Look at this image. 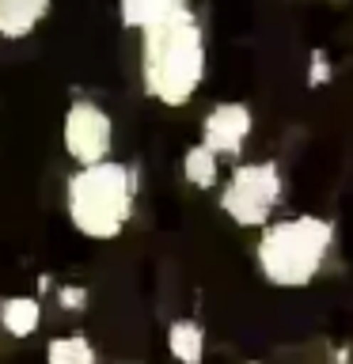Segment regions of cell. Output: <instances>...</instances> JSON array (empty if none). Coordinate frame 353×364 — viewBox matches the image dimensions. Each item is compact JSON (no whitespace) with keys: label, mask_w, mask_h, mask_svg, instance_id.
Wrapping results in <instances>:
<instances>
[{"label":"cell","mask_w":353,"mask_h":364,"mask_svg":"<svg viewBox=\"0 0 353 364\" xmlns=\"http://www.w3.org/2000/svg\"><path fill=\"white\" fill-rule=\"evenodd\" d=\"M205 31L190 8L141 31V84L159 107H186L205 80Z\"/></svg>","instance_id":"1"},{"label":"cell","mask_w":353,"mask_h":364,"mask_svg":"<svg viewBox=\"0 0 353 364\" xmlns=\"http://www.w3.org/2000/svg\"><path fill=\"white\" fill-rule=\"evenodd\" d=\"M338 228L327 216L315 213H296L281 216L262 228L255 243V262L258 273L273 289H304L323 273L330 250H334Z\"/></svg>","instance_id":"2"},{"label":"cell","mask_w":353,"mask_h":364,"mask_svg":"<svg viewBox=\"0 0 353 364\" xmlns=\"http://www.w3.org/2000/svg\"><path fill=\"white\" fill-rule=\"evenodd\" d=\"M137 205V175L130 164L102 159L91 167H76L65 186V209L68 220L84 239L110 243L125 232L133 220Z\"/></svg>","instance_id":"3"},{"label":"cell","mask_w":353,"mask_h":364,"mask_svg":"<svg viewBox=\"0 0 353 364\" xmlns=\"http://www.w3.org/2000/svg\"><path fill=\"white\" fill-rule=\"evenodd\" d=\"M285 198V175L273 159H247L236 164L221 186V213L236 228H266L278 220V205Z\"/></svg>","instance_id":"4"},{"label":"cell","mask_w":353,"mask_h":364,"mask_svg":"<svg viewBox=\"0 0 353 364\" xmlns=\"http://www.w3.org/2000/svg\"><path fill=\"white\" fill-rule=\"evenodd\" d=\"M61 141L76 167L102 164V159H110V148H114V122L95 99H76L65 110Z\"/></svg>","instance_id":"5"},{"label":"cell","mask_w":353,"mask_h":364,"mask_svg":"<svg viewBox=\"0 0 353 364\" xmlns=\"http://www.w3.org/2000/svg\"><path fill=\"white\" fill-rule=\"evenodd\" d=\"M251 133H255V110L239 99L216 102L201 118V144H209L216 156H243Z\"/></svg>","instance_id":"6"},{"label":"cell","mask_w":353,"mask_h":364,"mask_svg":"<svg viewBox=\"0 0 353 364\" xmlns=\"http://www.w3.org/2000/svg\"><path fill=\"white\" fill-rule=\"evenodd\" d=\"M53 0H0V38L19 42L38 31V23L50 16Z\"/></svg>","instance_id":"7"},{"label":"cell","mask_w":353,"mask_h":364,"mask_svg":"<svg viewBox=\"0 0 353 364\" xmlns=\"http://www.w3.org/2000/svg\"><path fill=\"white\" fill-rule=\"evenodd\" d=\"M186 8L190 0H118V19L125 31H148L164 19H175Z\"/></svg>","instance_id":"8"},{"label":"cell","mask_w":353,"mask_h":364,"mask_svg":"<svg viewBox=\"0 0 353 364\" xmlns=\"http://www.w3.org/2000/svg\"><path fill=\"white\" fill-rule=\"evenodd\" d=\"M167 353L179 364H201L205 360V326L194 318H175L167 326Z\"/></svg>","instance_id":"9"},{"label":"cell","mask_w":353,"mask_h":364,"mask_svg":"<svg viewBox=\"0 0 353 364\" xmlns=\"http://www.w3.org/2000/svg\"><path fill=\"white\" fill-rule=\"evenodd\" d=\"M182 178H186L194 190H213L216 182H221V156L201 141L190 144L186 152H182Z\"/></svg>","instance_id":"10"},{"label":"cell","mask_w":353,"mask_h":364,"mask_svg":"<svg viewBox=\"0 0 353 364\" xmlns=\"http://www.w3.org/2000/svg\"><path fill=\"white\" fill-rule=\"evenodd\" d=\"M0 326L8 330L11 338H31L34 330L42 326V304L34 296H11L0 307Z\"/></svg>","instance_id":"11"},{"label":"cell","mask_w":353,"mask_h":364,"mask_svg":"<svg viewBox=\"0 0 353 364\" xmlns=\"http://www.w3.org/2000/svg\"><path fill=\"white\" fill-rule=\"evenodd\" d=\"M46 364H99V353L88 334L73 330V334L46 341Z\"/></svg>","instance_id":"12"},{"label":"cell","mask_w":353,"mask_h":364,"mask_svg":"<svg viewBox=\"0 0 353 364\" xmlns=\"http://www.w3.org/2000/svg\"><path fill=\"white\" fill-rule=\"evenodd\" d=\"M57 304H61L65 311H84L88 307V289L84 284H61V289H57Z\"/></svg>","instance_id":"13"},{"label":"cell","mask_w":353,"mask_h":364,"mask_svg":"<svg viewBox=\"0 0 353 364\" xmlns=\"http://www.w3.org/2000/svg\"><path fill=\"white\" fill-rule=\"evenodd\" d=\"M312 61H315V68H307V84L319 87V84H327V80H330V61H327L323 53H315Z\"/></svg>","instance_id":"14"},{"label":"cell","mask_w":353,"mask_h":364,"mask_svg":"<svg viewBox=\"0 0 353 364\" xmlns=\"http://www.w3.org/2000/svg\"><path fill=\"white\" fill-rule=\"evenodd\" d=\"M0 307H4V300H0Z\"/></svg>","instance_id":"15"}]
</instances>
